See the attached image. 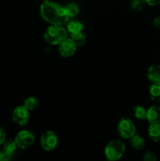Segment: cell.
Returning a JSON list of instances; mask_svg holds the SVG:
<instances>
[{"label": "cell", "instance_id": "6da1fadb", "mask_svg": "<svg viewBox=\"0 0 160 161\" xmlns=\"http://www.w3.org/2000/svg\"><path fill=\"white\" fill-rule=\"evenodd\" d=\"M40 14L42 18L50 25H64L69 20L64 6L50 0H45L41 4Z\"/></svg>", "mask_w": 160, "mask_h": 161}, {"label": "cell", "instance_id": "7a4b0ae2", "mask_svg": "<svg viewBox=\"0 0 160 161\" xmlns=\"http://www.w3.org/2000/svg\"><path fill=\"white\" fill-rule=\"evenodd\" d=\"M67 38V31L63 25H50L44 33V39L50 45H59Z\"/></svg>", "mask_w": 160, "mask_h": 161}, {"label": "cell", "instance_id": "3957f363", "mask_svg": "<svg viewBox=\"0 0 160 161\" xmlns=\"http://www.w3.org/2000/svg\"><path fill=\"white\" fill-rule=\"evenodd\" d=\"M125 150V143L119 139H115L110 142L104 149V154L106 158L110 161L119 160Z\"/></svg>", "mask_w": 160, "mask_h": 161}, {"label": "cell", "instance_id": "277c9868", "mask_svg": "<svg viewBox=\"0 0 160 161\" xmlns=\"http://www.w3.org/2000/svg\"><path fill=\"white\" fill-rule=\"evenodd\" d=\"M117 131L122 138L130 139L136 134V127L130 119L122 117L117 124Z\"/></svg>", "mask_w": 160, "mask_h": 161}, {"label": "cell", "instance_id": "5b68a950", "mask_svg": "<svg viewBox=\"0 0 160 161\" xmlns=\"http://www.w3.org/2000/svg\"><path fill=\"white\" fill-rule=\"evenodd\" d=\"M15 142L20 149H28L35 142V135L30 130H23L19 132L15 137Z\"/></svg>", "mask_w": 160, "mask_h": 161}, {"label": "cell", "instance_id": "8992f818", "mask_svg": "<svg viewBox=\"0 0 160 161\" xmlns=\"http://www.w3.org/2000/svg\"><path fill=\"white\" fill-rule=\"evenodd\" d=\"M58 138L56 134L52 130L45 131L40 138V145L45 151H52L56 147Z\"/></svg>", "mask_w": 160, "mask_h": 161}, {"label": "cell", "instance_id": "52a82bcc", "mask_svg": "<svg viewBox=\"0 0 160 161\" xmlns=\"http://www.w3.org/2000/svg\"><path fill=\"white\" fill-rule=\"evenodd\" d=\"M13 120L19 126L26 125L29 120V110L25 106H17L13 112Z\"/></svg>", "mask_w": 160, "mask_h": 161}, {"label": "cell", "instance_id": "ba28073f", "mask_svg": "<svg viewBox=\"0 0 160 161\" xmlns=\"http://www.w3.org/2000/svg\"><path fill=\"white\" fill-rule=\"evenodd\" d=\"M77 47L71 38L65 39L61 44H59L60 54L64 58H70L76 52Z\"/></svg>", "mask_w": 160, "mask_h": 161}, {"label": "cell", "instance_id": "9c48e42d", "mask_svg": "<svg viewBox=\"0 0 160 161\" xmlns=\"http://www.w3.org/2000/svg\"><path fill=\"white\" fill-rule=\"evenodd\" d=\"M17 145L15 140H7L4 142L3 146V160H8L12 159L16 154L17 149Z\"/></svg>", "mask_w": 160, "mask_h": 161}, {"label": "cell", "instance_id": "30bf717a", "mask_svg": "<svg viewBox=\"0 0 160 161\" xmlns=\"http://www.w3.org/2000/svg\"><path fill=\"white\" fill-rule=\"evenodd\" d=\"M150 124H160V105H155L147 109V118Z\"/></svg>", "mask_w": 160, "mask_h": 161}, {"label": "cell", "instance_id": "8fae6325", "mask_svg": "<svg viewBox=\"0 0 160 161\" xmlns=\"http://www.w3.org/2000/svg\"><path fill=\"white\" fill-rule=\"evenodd\" d=\"M147 79L152 83L160 82V65L158 64H153L148 68L147 72Z\"/></svg>", "mask_w": 160, "mask_h": 161}, {"label": "cell", "instance_id": "7c38bea8", "mask_svg": "<svg viewBox=\"0 0 160 161\" xmlns=\"http://www.w3.org/2000/svg\"><path fill=\"white\" fill-rule=\"evenodd\" d=\"M147 133L152 141L160 142V124H151Z\"/></svg>", "mask_w": 160, "mask_h": 161}, {"label": "cell", "instance_id": "4fadbf2b", "mask_svg": "<svg viewBox=\"0 0 160 161\" xmlns=\"http://www.w3.org/2000/svg\"><path fill=\"white\" fill-rule=\"evenodd\" d=\"M149 95L155 103L160 105V82L152 83L149 89Z\"/></svg>", "mask_w": 160, "mask_h": 161}, {"label": "cell", "instance_id": "5bb4252c", "mask_svg": "<svg viewBox=\"0 0 160 161\" xmlns=\"http://www.w3.org/2000/svg\"><path fill=\"white\" fill-rule=\"evenodd\" d=\"M83 29V25L78 20H70L67 21V30L69 33L75 34V33L81 32Z\"/></svg>", "mask_w": 160, "mask_h": 161}, {"label": "cell", "instance_id": "9a60e30c", "mask_svg": "<svg viewBox=\"0 0 160 161\" xmlns=\"http://www.w3.org/2000/svg\"><path fill=\"white\" fill-rule=\"evenodd\" d=\"M130 142H131L132 146L133 149H136V150H141L145 146V142H144V139L139 135H136L131 137L130 138Z\"/></svg>", "mask_w": 160, "mask_h": 161}, {"label": "cell", "instance_id": "2e32d148", "mask_svg": "<svg viewBox=\"0 0 160 161\" xmlns=\"http://www.w3.org/2000/svg\"><path fill=\"white\" fill-rule=\"evenodd\" d=\"M64 11L68 18H72V17H75L79 13V8L78 6L75 3H69L67 6H64Z\"/></svg>", "mask_w": 160, "mask_h": 161}, {"label": "cell", "instance_id": "e0dca14e", "mask_svg": "<svg viewBox=\"0 0 160 161\" xmlns=\"http://www.w3.org/2000/svg\"><path fill=\"white\" fill-rule=\"evenodd\" d=\"M147 109L141 105H136L133 109V116L138 119H145L147 118Z\"/></svg>", "mask_w": 160, "mask_h": 161}, {"label": "cell", "instance_id": "ac0fdd59", "mask_svg": "<svg viewBox=\"0 0 160 161\" xmlns=\"http://www.w3.org/2000/svg\"><path fill=\"white\" fill-rule=\"evenodd\" d=\"M71 39H72L76 47H83L86 44V36L83 33V31L78 33H75V34H72Z\"/></svg>", "mask_w": 160, "mask_h": 161}, {"label": "cell", "instance_id": "d6986e66", "mask_svg": "<svg viewBox=\"0 0 160 161\" xmlns=\"http://www.w3.org/2000/svg\"><path fill=\"white\" fill-rule=\"evenodd\" d=\"M24 106L26 107L29 111H33L39 106V101L35 97H28L24 102Z\"/></svg>", "mask_w": 160, "mask_h": 161}, {"label": "cell", "instance_id": "ffe728a7", "mask_svg": "<svg viewBox=\"0 0 160 161\" xmlns=\"http://www.w3.org/2000/svg\"><path fill=\"white\" fill-rule=\"evenodd\" d=\"M146 3L145 0H130V7L135 11H140L144 7Z\"/></svg>", "mask_w": 160, "mask_h": 161}, {"label": "cell", "instance_id": "44dd1931", "mask_svg": "<svg viewBox=\"0 0 160 161\" xmlns=\"http://www.w3.org/2000/svg\"><path fill=\"white\" fill-rule=\"evenodd\" d=\"M143 160L144 161H155L157 160V158L155 153H153L152 152H147L144 153Z\"/></svg>", "mask_w": 160, "mask_h": 161}, {"label": "cell", "instance_id": "7402d4cb", "mask_svg": "<svg viewBox=\"0 0 160 161\" xmlns=\"http://www.w3.org/2000/svg\"><path fill=\"white\" fill-rule=\"evenodd\" d=\"M6 141V132L0 127V145L3 144Z\"/></svg>", "mask_w": 160, "mask_h": 161}, {"label": "cell", "instance_id": "603a6c76", "mask_svg": "<svg viewBox=\"0 0 160 161\" xmlns=\"http://www.w3.org/2000/svg\"><path fill=\"white\" fill-rule=\"evenodd\" d=\"M146 3L149 6H155L160 5V0H145Z\"/></svg>", "mask_w": 160, "mask_h": 161}, {"label": "cell", "instance_id": "cb8c5ba5", "mask_svg": "<svg viewBox=\"0 0 160 161\" xmlns=\"http://www.w3.org/2000/svg\"><path fill=\"white\" fill-rule=\"evenodd\" d=\"M153 25L155 28H160V16L155 17L153 19Z\"/></svg>", "mask_w": 160, "mask_h": 161}, {"label": "cell", "instance_id": "d4e9b609", "mask_svg": "<svg viewBox=\"0 0 160 161\" xmlns=\"http://www.w3.org/2000/svg\"><path fill=\"white\" fill-rule=\"evenodd\" d=\"M0 160H3V153L0 151Z\"/></svg>", "mask_w": 160, "mask_h": 161}]
</instances>
